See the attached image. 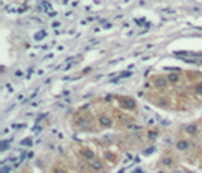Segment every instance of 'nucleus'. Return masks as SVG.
<instances>
[{
	"label": "nucleus",
	"mask_w": 202,
	"mask_h": 173,
	"mask_svg": "<svg viewBox=\"0 0 202 173\" xmlns=\"http://www.w3.org/2000/svg\"><path fill=\"white\" fill-rule=\"evenodd\" d=\"M188 146H190V144H188V141H187V140H181V141H178V143H176V147H178L179 150H187V149H188Z\"/></svg>",
	"instance_id": "obj_1"
},
{
	"label": "nucleus",
	"mask_w": 202,
	"mask_h": 173,
	"mask_svg": "<svg viewBox=\"0 0 202 173\" xmlns=\"http://www.w3.org/2000/svg\"><path fill=\"white\" fill-rule=\"evenodd\" d=\"M91 169L93 170H102V162L100 161H97V159H91Z\"/></svg>",
	"instance_id": "obj_2"
},
{
	"label": "nucleus",
	"mask_w": 202,
	"mask_h": 173,
	"mask_svg": "<svg viewBox=\"0 0 202 173\" xmlns=\"http://www.w3.org/2000/svg\"><path fill=\"white\" fill-rule=\"evenodd\" d=\"M170 82H178V79H179V76L178 74H175V73H172V74H169V78H167Z\"/></svg>",
	"instance_id": "obj_3"
},
{
	"label": "nucleus",
	"mask_w": 202,
	"mask_h": 173,
	"mask_svg": "<svg viewBox=\"0 0 202 173\" xmlns=\"http://www.w3.org/2000/svg\"><path fill=\"white\" fill-rule=\"evenodd\" d=\"M166 84H167V81H166L164 78H158V79H157V85L166 86Z\"/></svg>",
	"instance_id": "obj_4"
},
{
	"label": "nucleus",
	"mask_w": 202,
	"mask_h": 173,
	"mask_svg": "<svg viewBox=\"0 0 202 173\" xmlns=\"http://www.w3.org/2000/svg\"><path fill=\"white\" fill-rule=\"evenodd\" d=\"M187 132H190V134H195V132H196V126H195V124H190V126L187 128Z\"/></svg>",
	"instance_id": "obj_5"
},
{
	"label": "nucleus",
	"mask_w": 202,
	"mask_h": 173,
	"mask_svg": "<svg viewBox=\"0 0 202 173\" xmlns=\"http://www.w3.org/2000/svg\"><path fill=\"white\" fill-rule=\"evenodd\" d=\"M100 121H102V124H103V126H110V124H111V121L108 120L107 117H102V119H100Z\"/></svg>",
	"instance_id": "obj_6"
},
{
	"label": "nucleus",
	"mask_w": 202,
	"mask_h": 173,
	"mask_svg": "<svg viewBox=\"0 0 202 173\" xmlns=\"http://www.w3.org/2000/svg\"><path fill=\"white\" fill-rule=\"evenodd\" d=\"M9 170H11V167H9V166H3V169H2V173H9Z\"/></svg>",
	"instance_id": "obj_7"
},
{
	"label": "nucleus",
	"mask_w": 202,
	"mask_h": 173,
	"mask_svg": "<svg viewBox=\"0 0 202 173\" xmlns=\"http://www.w3.org/2000/svg\"><path fill=\"white\" fill-rule=\"evenodd\" d=\"M55 173H64V170H56Z\"/></svg>",
	"instance_id": "obj_8"
}]
</instances>
